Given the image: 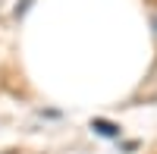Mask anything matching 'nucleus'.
Here are the masks:
<instances>
[{"instance_id":"f257e3e1","label":"nucleus","mask_w":157,"mask_h":154,"mask_svg":"<svg viewBox=\"0 0 157 154\" xmlns=\"http://www.w3.org/2000/svg\"><path fill=\"white\" fill-rule=\"evenodd\" d=\"M91 129H94L98 135H107V138H116V135H120V126L110 123V120H101V117L91 120Z\"/></svg>"}]
</instances>
